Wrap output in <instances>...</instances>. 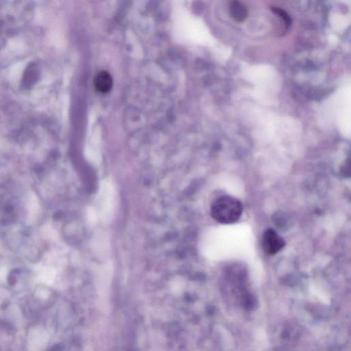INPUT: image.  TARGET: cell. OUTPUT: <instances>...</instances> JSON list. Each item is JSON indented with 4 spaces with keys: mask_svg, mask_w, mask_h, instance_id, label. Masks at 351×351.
Masks as SVG:
<instances>
[{
    "mask_svg": "<svg viewBox=\"0 0 351 351\" xmlns=\"http://www.w3.org/2000/svg\"><path fill=\"white\" fill-rule=\"evenodd\" d=\"M243 205L239 200L230 196H221L211 206L213 218L221 224L236 222L241 217Z\"/></svg>",
    "mask_w": 351,
    "mask_h": 351,
    "instance_id": "cell-1",
    "label": "cell"
},
{
    "mask_svg": "<svg viewBox=\"0 0 351 351\" xmlns=\"http://www.w3.org/2000/svg\"><path fill=\"white\" fill-rule=\"evenodd\" d=\"M262 245L265 253L274 255L283 249L285 242L275 230L270 228L263 234Z\"/></svg>",
    "mask_w": 351,
    "mask_h": 351,
    "instance_id": "cell-2",
    "label": "cell"
},
{
    "mask_svg": "<svg viewBox=\"0 0 351 351\" xmlns=\"http://www.w3.org/2000/svg\"><path fill=\"white\" fill-rule=\"evenodd\" d=\"M94 87L100 93H107L112 87V79L110 74L106 71L99 72L93 81Z\"/></svg>",
    "mask_w": 351,
    "mask_h": 351,
    "instance_id": "cell-3",
    "label": "cell"
},
{
    "mask_svg": "<svg viewBox=\"0 0 351 351\" xmlns=\"http://www.w3.org/2000/svg\"><path fill=\"white\" fill-rule=\"evenodd\" d=\"M230 13L232 19L238 23L245 22L249 15L247 8L243 4L238 1L232 2L230 3Z\"/></svg>",
    "mask_w": 351,
    "mask_h": 351,
    "instance_id": "cell-4",
    "label": "cell"
},
{
    "mask_svg": "<svg viewBox=\"0 0 351 351\" xmlns=\"http://www.w3.org/2000/svg\"><path fill=\"white\" fill-rule=\"evenodd\" d=\"M111 189L108 186L103 187L101 193V200H102V214L105 217H107L108 213L112 206Z\"/></svg>",
    "mask_w": 351,
    "mask_h": 351,
    "instance_id": "cell-5",
    "label": "cell"
},
{
    "mask_svg": "<svg viewBox=\"0 0 351 351\" xmlns=\"http://www.w3.org/2000/svg\"><path fill=\"white\" fill-rule=\"evenodd\" d=\"M272 12L274 14L277 15L282 20H283L284 26H285V28H288L291 25V19L287 13L283 11V9H280V8L273 7L272 8Z\"/></svg>",
    "mask_w": 351,
    "mask_h": 351,
    "instance_id": "cell-6",
    "label": "cell"
},
{
    "mask_svg": "<svg viewBox=\"0 0 351 351\" xmlns=\"http://www.w3.org/2000/svg\"><path fill=\"white\" fill-rule=\"evenodd\" d=\"M54 271L51 268L43 269L41 274V277L44 281L47 283H50L52 281L53 278L54 277Z\"/></svg>",
    "mask_w": 351,
    "mask_h": 351,
    "instance_id": "cell-7",
    "label": "cell"
},
{
    "mask_svg": "<svg viewBox=\"0 0 351 351\" xmlns=\"http://www.w3.org/2000/svg\"><path fill=\"white\" fill-rule=\"evenodd\" d=\"M274 218V223H275L279 227L285 226L286 224L288 222L287 217H285V214H283V213H278V214L275 215Z\"/></svg>",
    "mask_w": 351,
    "mask_h": 351,
    "instance_id": "cell-8",
    "label": "cell"
}]
</instances>
